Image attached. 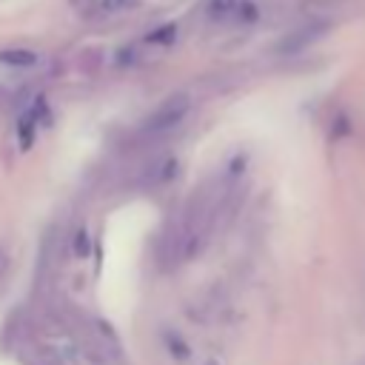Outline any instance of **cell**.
<instances>
[{"label": "cell", "mask_w": 365, "mask_h": 365, "mask_svg": "<svg viewBox=\"0 0 365 365\" xmlns=\"http://www.w3.org/2000/svg\"><path fill=\"white\" fill-rule=\"evenodd\" d=\"M188 108H191V103H188L185 94L168 97L157 111L148 114V120L143 123V134H165V131H171L174 125L182 123V117L188 114Z\"/></svg>", "instance_id": "6da1fadb"}, {"label": "cell", "mask_w": 365, "mask_h": 365, "mask_svg": "<svg viewBox=\"0 0 365 365\" xmlns=\"http://www.w3.org/2000/svg\"><path fill=\"white\" fill-rule=\"evenodd\" d=\"M140 0H94V6L88 9L94 17H120L125 11H131Z\"/></svg>", "instance_id": "7a4b0ae2"}, {"label": "cell", "mask_w": 365, "mask_h": 365, "mask_svg": "<svg viewBox=\"0 0 365 365\" xmlns=\"http://www.w3.org/2000/svg\"><path fill=\"white\" fill-rule=\"evenodd\" d=\"M240 3H242V0H208V17H211V20H228V17H237Z\"/></svg>", "instance_id": "3957f363"}, {"label": "cell", "mask_w": 365, "mask_h": 365, "mask_svg": "<svg viewBox=\"0 0 365 365\" xmlns=\"http://www.w3.org/2000/svg\"><path fill=\"white\" fill-rule=\"evenodd\" d=\"M0 60L9 63V66H34L37 63V54L34 51H3Z\"/></svg>", "instance_id": "277c9868"}, {"label": "cell", "mask_w": 365, "mask_h": 365, "mask_svg": "<svg viewBox=\"0 0 365 365\" xmlns=\"http://www.w3.org/2000/svg\"><path fill=\"white\" fill-rule=\"evenodd\" d=\"M145 40H148V43H168V40H174V26L157 29V31H151V34H148Z\"/></svg>", "instance_id": "5b68a950"}, {"label": "cell", "mask_w": 365, "mask_h": 365, "mask_svg": "<svg viewBox=\"0 0 365 365\" xmlns=\"http://www.w3.org/2000/svg\"><path fill=\"white\" fill-rule=\"evenodd\" d=\"M71 3H74L77 9H86V11H88V9L94 6V0H71Z\"/></svg>", "instance_id": "8992f818"}]
</instances>
